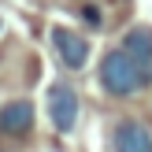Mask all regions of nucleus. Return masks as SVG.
Instances as JSON below:
<instances>
[{
    "instance_id": "f03ea898",
    "label": "nucleus",
    "mask_w": 152,
    "mask_h": 152,
    "mask_svg": "<svg viewBox=\"0 0 152 152\" xmlns=\"http://www.w3.org/2000/svg\"><path fill=\"white\" fill-rule=\"evenodd\" d=\"M48 119L59 134H71L78 123V93L67 82H52L48 86Z\"/></svg>"
},
{
    "instance_id": "0eeeda50",
    "label": "nucleus",
    "mask_w": 152,
    "mask_h": 152,
    "mask_svg": "<svg viewBox=\"0 0 152 152\" xmlns=\"http://www.w3.org/2000/svg\"><path fill=\"white\" fill-rule=\"evenodd\" d=\"M82 15H86V19L93 22V26H96V22H100V11H96V7H82Z\"/></svg>"
},
{
    "instance_id": "423d86ee",
    "label": "nucleus",
    "mask_w": 152,
    "mask_h": 152,
    "mask_svg": "<svg viewBox=\"0 0 152 152\" xmlns=\"http://www.w3.org/2000/svg\"><path fill=\"white\" fill-rule=\"evenodd\" d=\"M123 52L134 59V63L141 67V71L152 78V30L145 26H137V30H130V34L123 37Z\"/></svg>"
},
{
    "instance_id": "39448f33",
    "label": "nucleus",
    "mask_w": 152,
    "mask_h": 152,
    "mask_svg": "<svg viewBox=\"0 0 152 152\" xmlns=\"http://www.w3.org/2000/svg\"><path fill=\"white\" fill-rule=\"evenodd\" d=\"M30 126H34V104L30 100H11L0 108V130L4 134L19 137V134H30Z\"/></svg>"
},
{
    "instance_id": "20e7f679",
    "label": "nucleus",
    "mask_w": 152,
    "mask_h": 152,
    "mask_svg": "<svg viewBox=\"0 0 152 152\" xmlns=\"http://www.w3.org/2000/svg\"><path fill=\"white\" fill-rule=\"evenodd\" d=\"M111 148L115 152H152V134L137 119H123L111 134Z\"/></svg>"
},
{
    "instance_id": "7ed1b4c3",
    "label": "nucleus",
    "mask_w": 152,
    "mask_h": 152,
    "mask_svg": "<svg viewBox=\"0 0 152 152\" xmlns=\"http://www.w3.org/2000/svg\"><path fill=\"white\" fill-rule=\"evenodd\" d=\"M52 48L63 59V67H71V71H82L86 59H89V41L82 34H74V30H67V26L52 30Z\"/></svg>"
},
{
    "instance_id": "f257e3e1",
    "label": "nucleus",
    "mask_w": 152,
    "mask_h": 152,
    "mask_svg": "<svg viewBox=\"0 0 152 152\" xmlns=\"http://www.w3.org/2000/svg\"><path fill=\"white\" fill-rule=\"evenodd\" d=\"M148 82L152 78L126 56L123 48H111L108 56H104V63H100V86L108 89L111 96H130V93H137L141 86H148Z\"/></svg>"
}]
</instances>
